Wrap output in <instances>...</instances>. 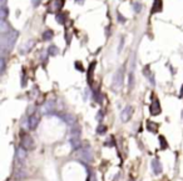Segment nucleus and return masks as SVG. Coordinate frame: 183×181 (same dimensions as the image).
<instances>
[{
    "label": "nucleus",
    "instance_id": "obj_31",
    "mask_svg": "<svg viewBox=\"0 0 183 181\" xmlns=\"http://www.w3.org/2000/svg\"><path fill=\"white\" fill-rule=\"evenodd\" d=\"M180 96L183 97V85H182V88H181V91H180Z\"/></svg>",
    "mask_w": 183,
    "mask_h": 181
},
{
    "label": "nucleus",
    "instance_id": "obj_16",
    "mask_svg": "<svg viewBox=\"0 0 183 181\" xmlns=\"http://www.w3.org/2000/svg\"><path fill=\"white\" fill-rule=\"evenodd\" d=\"M147 129H148L149 131H152V132H156L157 129H158V125L154 124L153 121H148V122H147Z\"/></svg>",
    "mask_w": 183,
    "mask_h": 181
},
{
    "label": "nucleus",
    "instance_id": "obj_25",
    "mask_svg": "<svg viewBox=\"0 0 183 181\" xmlns=\"http://www.w3.org/2000/svg\"><path fill=\"white\" fill-rule=\"evenodd\" d=\"M134 9H136V13H139L141 9H142V6H141L138 3H136V4H134Z\"/></svg>",
    "mask_w": 183,
    "mask_h": 181
},
{
    "label": "nucleus",
    "instance_id": "obj_23",
    "mask_svg": "<svg viewBox=\"0 0 183 181\" xmlns=\"http://www.w3.org/2000/svg\"><path fill=\"white\" fill-rule=\"evenodd\" d=\"M0 71H1V74L5 71V59H4V56L0 58Z\"/></svg>",
    "mask_w": 183,
    "mask_h": 181
},
{
    "label": "nucleus",
    "instance_id": "obj_28",
    "mask_svg": "<svg viewBox=\"0 0 183 181\" xmlns=\"http://www.w3.org/2000/svg\"><path fill=\"white\" fill-rule=\"evenodd\" d=\"M31 1H33V5H34V6H38V5L42 3V0H31Z\"/></svg>",
    "mask_w": 183,
    "mask_h": 181
},
{
    "label": "nucleus",
    "instance_id": "obj_30",
    "mask_svg": "<svg viewBox=\"0 0 183 181\" xmlns=\"http://www.w3.org/2000/svg\"><path fill=\"white\" fill-rule=\"evenodd\" d=\"M97 117H98V120H102V117H103V114H102V112H98Z\"/></svg>",
    "mask_w": 183,
    "mask_h": 181
},
{
    "label": "nucleus",
    "instance_id": "obj_18",
    "mask_svg": "<svg viewBox=\"0 0 183 181\" xmlns=\"http://www.w3.org/2000/svg\"><path fill=\"white\" fill-rule=\"evenodd\" d=\"M53 110H54V101H48L47 105L44 106V111L49 112V111H53Z\"/></svg>",
    "mask_w": 183,
    "mask_h": 181
},
{
    "label": "nucleus",
    "instance_id": "obj_22",
    "mask_svg": "<svg viewBox=\"0 0 183 181\" xmlns=\"http://www.w3.org/2000/svg\"><path fill=\"white\" fill-rule=\"evenodd\" d=\"M48 50H49V51H48V53H49V54H50V55H55V54H57V53H58V48H57V46H55V45H50V46H49V49H48Z\"/></svg>",
    "mask_w": 183,
    "mask_h": 181
},
{
    "label": "nucleus",
    "instance_id": "obj_20",
    "mask_svg": "<svg viewBox=\"0 0 183 181\" xmlns=\"http://www.w3.org/2000/svg\"><path fill=\"white\" fill-rule=\"evenodd\" d=\"M64 120H65V122H67V124H74V122H75L74 117H73L72 115H69V114L64 115Z\"/></svg>",
    "mask_w": 183,
    "mask_h": 181
},
{
    "label": "nucleus",
    "instance_id": "obj_24",
    "mask_svg": "<svg viewBox=\"0 0 183 181\" xmlns=\"http://www.w3.org/2000/svg\"><path fill=\"white\" fill-rule=\"evenodd\" d=\"M94 68H95V63H92V65L89 66V73H88V80H89V83H91V80H92V75H93Z\"/></svg>",
    "mask_w": 183,
    "mask_h": 181
},
{
    "label": "nucleus",
    "instance_id": "obj_7",
    "mask_svg": "<svg viewBox=\"0 0 183 181\" xmlns=\"http://www.w3.org/2000/svg\"><path fill=\"white\" fill-rule=\"evenodd\" d=\"M26 151H28V150H26V149H24L21 145H20V146L16 149L15 156H16V160H18L19 163H24V161H25V159H26V155H28V154H26Z\"/></svg>",
    "mask_w": 183,
    "mask_h": 181
},
{
    "label": "nucleus",
    "instance_id": "obj_14",
    "mask_svg": "<svg viewBox=\"0 0 183 181\" xmlns=\"http://www.w3.org/2000/svg\"><path fill=\"white\" fill-rule=\"evenodd\" d=\"M53 36H54L53 30H45V31L43 33V39H44L45 41H50V40L53 39Z\"/></svg>",
    "mask_w": 183,
    "mask_h": 181
},
{
    "label": "nucleus",
    "instance_id": "obj_13",
    "mask_svg": "<svg viewBox=\"0 0 183 181\" xmlns=\"http://www.w3.org/2000/svg\"><path fill=\"white\" fill-rule=\"evenodd\" d=\"M162 0H154V4H153V8H152V13H161L162 11Z\"/></svg>",
    "mask_w": 183,
    "mask_h": 181
},
{
    "label": "nucleus",
    "instance_id": "obj_26",
    "mask_svg": "<svg viewBox=\"0 0 183 181\" xmlns=\"http://www.w3.org/2000/svg\"><path fill=\"white\" fill-rule=\"evenodd\" d=\"M75 68H77L78 70H80V71H84V69H83V66H82V64L79 65V63H75Z\"/></svg>",
    "mask_w": 183,
    "mask_h": 181
},
{
    "label": "nucleus",
    "instance_id": "obj_5",
    "mask_svg": "<svg viewBox=\"0 0 183 181\" xmlns=\"http://www.w3.org/2000/svg\"><path fill=\"white\" fill-rule=\"evenodd\" d=\"M132 115H133V107L132 106H125L123 109V111L120 112V119H122L123 122H127V121H129Z\"/></svg>",
    "mask_w": 183,
    "mask_h": 181
},
{
    "label": "nucleus",
    "instance_id": "obj_12",
    "mask_svg": "<svg viewBox=\"0 0 183 181\" xmlns=\"http://www.w3.org/2000/svg\"><path fill=\"white\" fill-rule=\"evenodd\" d=\"M9 31H10V25L5 20H1L0 21V33H1V35L8 34Z\"/></svg>",
    "mask_w": 183,
    "mask_h": 181
},
{
    "label": "nucleus",
    "instance_id": "obj_17",
    "mask_svg": "<svg viewBox=\"0 0 183 181\" xmlns=\"http://www.w3.org/2000/svg\"><path fill=\"white\" fill-rule=\"evenodd\" d=\"M57 20H58L59 24H65V21H67V14H63V13L57 14Z\"/></svg>",
    "mask_w": 183,
    "mask_h": 181
},
{
    "label": "nucleus",
    "instance_id": "obj_2",
    "mask_svg": "<svg viewBox=\"0 0 183 181\" xmlns=\"http://www.w3.org/2000/svg\"><path fill=\"white\" fill-rule=\"evenodd\" d=\"M122 85H123V69H119L118 73L114 76L112 88H113V90L115 91V92H118V91L122 89Z\"/></svg>",
    "mask_w": 183,
    "mask_h": 181
},
{
    "label": "nucleus",
    "instance_id": "obj_19",
    "mask_svg": "<svg viewBox=\"0 0 183 181\" xmlns=\"http://www.w3.org/2000/svg\"><path fill=\"white\" fill-rule=\"evenodd\" d=\"M159 144H161V149H162V150L167 149V146H168V144H167L164 136H159Z\"/></svg>",
    "mask_w": 183,
    "mask_h": 181
},
{
    "label": "nucleus",
    "instance_id": "obj_1",
    "mask_svg": "<svg viewBox=\"0 0 183 181\" xmlns=\"http://www.w3.org/2000/svg\"><path fill=\"white\" fill-rule=\"evenodd\" d=\"M16 39H18V31H15V30H10L8 34L1 35L0 44H1V51H3V54L6 53V51H10L13 49Z\"/></svg>",
    "mask_w": 183,
    "mask_h": 181
},
{
    "label": "nucleus",
    "instance_id": "obj_9",
    "mask_svg": "<svg viewBox=\"0 0 183 181\" xmlns=\"http://www.w3.org/2000/svg\"><path fill=\"white\" fill-rule=\"evenodd\" d=\"M69 144L72 145L73 149H79L80 147V135H70L69 136Z\"/></svg>",
    "mask_w": 183,
    "mask_h": 181
},
{
    "label": "nucleus",
    "instance_id": "obj_10",
    "mask_svg": "<svg viewBox=\"0 0 183 181\" xmlns=\"http://www.w3.org/2000/svg\"><path fill=\"white\" fill-rule=\"evenodd\" d=\"M152 169H153L154 174H157V175L162 173V164H161V161L158 159H153L152 160Z\"/></svg>",
    "mask_w": 183,
    "mask_h": 181
},
{
    "label": "nucleus",
    "instance_id": "obj_15",
    "mask_svg": "<svg viewBox=\"0 0 183 181\" xmlns=\"http://www.w3.org/2000/svg\"><path fill=\"white\" fill-rule=\"evenodd\" d=\"M8 15H9L8 8H6V6H0V19H1V20H5Z\"/></svg>",
    "mask_w": 183,
    "mask_h": 181
},
{
    "label": "nucleus",
    "instance_id": "obj_8",
    "mask_svg": "<svg viewBox=\"0 0 183 181\" xmlns=\"http://www.w3.org/2000/svg\"><path fill=\"white\" fill-rule=\"evenodd\" d=\"M39 121H40V117H39L36 114L29 116V120H28V126H29V129H30V130H35L36 126L39 125Z\"/></svg>",
    "mask_w": 183,
    "mask_h": 181
},
{
    "label": "nucleus",
    "instance_id": "obj_11",
    "mask_svg": "<svg viewBox=\"0 0 183 181\" xmlns=\"http://www.w3.org/2000/svg\"><path fill=\"white\" fill-rule=\"evenodd\" d=\"M63 6V0H53L52 8H49V11H58Z\"/></svg>",
    "mask_w": 183,
    "mask_h": 181
},
{
    "label": "nucleus",
    "instance_id": "obj_21",
    "mask_svg": "<svg viewBox=\"0 0 183 181\" xmlns=\"http://www.w3.org/2000/svg\"><path fill=\"white\" fill-rule=\"evenodd\" d=\"M105 131H107V126H104V125H99L97 127V134H99V135L105 134Z\"/></svg>",
    "mask_w": 183,
    "mask_h": 181
},
{
    "label": "nucleus",
    "instance_id": "obj_4",
    "mask_svg": "<svg viewBox=\"0 0 183 181\" xmlns=\"http://www.w3.org/2000/svg\"><path fill=\"white\" fill-rule=\"evenodd\" d=\"M20 145L24 149H26V150H33L34 149V141H33L31 136L28 135V134H23L21 135V142H20Z\"/></svg>",
    "mask_w": 183,
    "mask_h": 181
},
{
    "label": "nucleus",
    "instance_id": "obj_3",
    "mask_svg": "<svg viewBox=\"0 0 183 181\" xmlns=\"http://www.w3.org/2000/svg\"><path fill=\"white\" fill-rule=\"evenodd\" d=\"M79 158L84 161V163H92L93 161V153L89 146H86L84 149H80L79 153Z\"/></svg>",
    "mask_w": 183,
    "mask_h": 181
},
{
    "label": "nucleus",
    "instance_id": "obj_6",
    "mask_svg": "<svg viewBox=\"0 0 183 181\" xmlns=\"http://www.w3.org/2000/svg\"><path fill=\"white\" fill-rule=\"evenodd\" d=\"M149 111H151V114H152L153 116L161 114L162 109H161V104H159V101H158L157 99L152 101V104H151V106H149Z\"/></svg>",
    "mask_w": 183,
    "mask_h": 181
},
{
    "label": "nucleus",
    "instance_id": "obj_27",
    "mask_svg": "<svg viewBox=\"0 0 183 181\" xmlns=\"http://www.w3.org/2000/svg\"><path fill=\"white\" fill-rule=\"evenodd\" d=\"M118 20H119V23H125V19L120 14H118Z\"/></svg>",
    "mask_w": 183,
    "mask_h": 181
},
{
    "label": "nucleus",
    "instance_id": "obj_29",
    "mask_svg": "<svg viewBox=\"0 0 183 181\" xmlns=\"http://www.w3.org/2000/svg\"><path fill=\"white\" fill-rule=\"evenodd\" d=\"M0 6H6V0H0Z\"/></svg>",
    "mask_w": 183,
    "mask_h": 181
}]
</instances>
